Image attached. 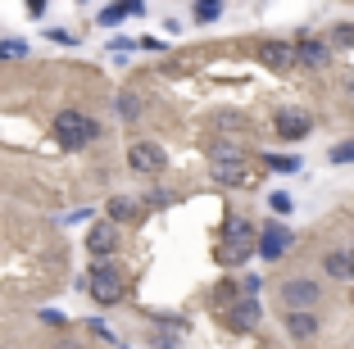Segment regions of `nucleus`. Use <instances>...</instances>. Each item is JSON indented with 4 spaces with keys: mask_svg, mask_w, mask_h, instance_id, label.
I'll use <instances>...</instances> for the list:
<instances>
[{
    "mask_svg": "<svg viewBox=\"0 0 354 349\" xmlns=\"http://www.w3.org/2000/svg\"><path fill=\"white\" fill-rule=\"evenodd\" d=\"M95 136H100V123H95L91 113H82V109H59L55 113V141H59L64 150H82Z\"/></svg>",
    "mask_w": 354,
    "mask_h": 349,
    "instance_id": "1",
    "label": "nucleus"
},
{
    "mask_svg": "<svg viewBox=\"0 0 354 349\" xmlns=\"http://www.w3.org/2000/svg\"><path fill=\"white\" fill-rule=\"evenodd\" d=\"M82 286L91 290V299L95 304H118V299L127 295V286H123V272H118L109 258L104 263H91V272L82 277Z\"/></svg>",
    "mask_w": 354,
    "mask_h": 349,
    "instance_id": "2",
    "label": "nucleus"
},
{
    "mask_svg": "<svg viewBox=\"0 0 354 349\" xmlns=\"http://www.w3.org/2000/svg\"><path fill=\"white\" fill-rule=\"evenodd\" d=\"M214 177L227 186H250V164H245V154H241L236 141L214 145Z\"/></svg>",
    "mask_w": 354,
    "mask_h": 349,
    "instance_id": "3",
    "label": "nucleus"
},
{
    "mask_svg": "<svg viewBox=\"0 0 354 349\" xmlns=\"http://www.w3.org/2000/svg\"><path fill=\"white\" fill-rule=\"evenodd\" d=\"M86 249H91L95 263H104V258L118 249V227L109 223V218H100V223H91V232H86Z\"/></svg>",
    "mask_w": 354,
    "mask_h": 349,
    "instance_id": "4",
    "label": "nucleus"
},
{
    "mask_svg": "<svg viewBox=\"0 0 354 349\" xmlns=\"http://www.w3.org/2000/svg\"><path fill=\"white\" fill-rule=\"evenodd\" d=\"M127 164H132L136 173L155 177V173H164V150H159L155 141H132L127 145Z\"/></svg>",
    "mask_w": 354,
    "mask_h": 349,
    "instance_id": "5",
    "label": "nucleus"
},
{
    "mask_svg": "<svg viewBox=\"0 0 354 349\" xmlns=\"http://www.w3.org/2000/svg\"><path fill=\"white\" fill-rule=\"evenodd\" d=\"M281 299L291 304V313H309V308L318 304V286H313V281H304V277H295V281H286V286H281Z\"/></svg>",
    "mask_w": 354,
    "mask_h": 349,
    "instance_id": "6",
    "label": "nucleus"
},
{
    "mask_svg": "<svg viewBox=\"0 0 354 349\" xmlns=\"http://www.w3.org/2000/svg\"><path fill=\"white\" fill-rule=\"evenodd\" d=\"M245 254H250V227H245V223H236V227H232V236L223 240L218 258H223V263H241Z\"/></svg>",
    "mask_w": 354,
    "mask_h": 349,
    "instance_id": "7",
    "label": "nucleus"
},
{
    "mask_svg": "<svg viewBox=\"0 0 354 349\" xmlns=\"http://www.w3.org/2000/svg\"><path fill=\"white\" fill-rule=\"evenodd\" d=\"M286 245H291V232H286V227H268V232L259 236V254L263 258H281Z\"/></svg>",
    "mask_w": 354,
    "mask_h": 349,
    "instance_id": "8",
    "label": "nucleus"
},
{
    "mask_svg": "<svg viewBox=\"0 0 354 349\" xmlns=\"http://www.w3.org/2000/svg\"><path fill=\"white\" fill-rule=\"evenodd\" d=\"M277 132L286 136V141L304 136V132H309V113H300V109H281V113H277Z\"/></svg>",
    "mask_w": 354,
    "mask_h": 349,
    "instance_id": "9",
    "label": "nucleus"
},
{
    "mask_svg": "<svg viewBox=\"0 0 354 349\" xmlns=\"http://www.w3.org/2000/svg\"><path fill=\"white\" fill-rule=\"evenodd\" d=\"M295 64L300 68H327V46L323 41H300L295 46Z\"/></svg>",
    "mask_w": 354,
    "mask_h": 349,
    "instance_id": "10",
    "label": "nucleus"
},
{
    "mask_svg": "<svg viewBox=\"0 0 354 349\" xmlns=\"http://www.w3.org/2000/svg\"><path fill=\"white\" fill-rule=\"evenodd\" d=\"M259 59L268 64V68H295V46H281V41H268L259 50Z\"/></svg>",
    "mask_w": 354,
    "mask_h": 349,
    "instance_id": "11",
    "label": "nucleus"
},
{
    "mask_svg": "<svg viewBox=\"0 0 354 349\" xmlns=\"http://www.w3.org/2000/svg\"><path fill=\"white\" fill-rule=\"evenodd\" d=\"M254 322H259V304H254L250 295H241L236 304H232V327H241V331H250Z\"/></svg>",
    "mask_w": 354,
    "mask_h": 349,
    "instance_id": "12",
    "label": "nucleus"
},
{
    "mask_svg": "<svg viewBox=\"0 0 354 349\" xmlns=\"http://www.w3.org/2000/svg\"><path fill=\"white\" fill-rule=\"evenodd\" d=\"M104 214H109V223H132L136 214H141V205H136V200H127V196H114L109 200V205H104Z\"/></svg>",
    "mask_w": 354,
    "mask_h": 349,
    "instance_id": "13",
    "label": "nucleus"
},
{
    "mask_svg": "<svg viewBox=\"0 0 354 349\" xmlns=\"http://www.w3.org/2000/svg\"><path fill=\"white\" fill-rule=\"evenodd\" d=\"M286 331H291L295 340H313L318 322H313V313H291V318H286Z\"/></svg>",
    "mask_w": 354,
    "mask_h": 349,
    "instance_id": "14",
    "label": "nucleus"
},
{
    "mask_svg": "<svg viewBox=\"0 0 354 349\" xmlns=\"http://www.w3.org/2000/svg\"><path fill=\"white\" fill-rule=\"evenodd\" d=\"M327 272H332V277H354V254L332 249V254H327Z\"/></svg>",
    "mask_w": 354,
    "mask_h": 349,
    "instance_id": "15",
    "label": "nucleus"
},
{
    "mask_svg": "<svg viewBox=\"0 0 354 349\" xmlns=\"http://www.w3.org/2000/svg\"><path fill=\"white\" fill-rule=\"evenodd\" d=\"M118 113H123V118H136V113H141V100H136L132 91H123L118 95Z\"/></svg>",
    "mask_w": 354,
    "mask_h": 349,
    "instance_id": "16",
    "label": "nucleus"
},
{
    "mask_svg": "<svg viewBox=\"0 0 354 349\" xmlns=\"http://www.w3.org/2000/svg\"><path fill=\"white\" fill-rule=\"evenodd\" d=\"M332 41L336 46H354V23H336V28H332Z\"/></svg>",
    "mask_w": 354,
    "mask_h": 349,
    "instance_id": "17",
    "label": "nucleus"
},
{
    "mask_svg": "<svg viewBox=\"0 0 354 349\" xmlns=\"http://www.w3.org/2000/svg\"><path fill=\"white\" fill-rule=\"evenodd\" d=\"M23 55H28L23 41H5V46H0V59H23Z\"/></svg>",
    "mask_w": 354,
    "mask_h": 349,
    "instance_id": "18",
    "label": "nucleus"
},
{
    "mask_svg": "<svg viewBox=\"0 0 354 349\" xmlns=\"http://www.w3.org/2000/svg\"><path fill=\"white\" fill-rule=\"evenodd\" d=\"M218 127H227V132H245V118H236V113H218Z\"/></svg>",
    "mask_w": 354,
    "mask_h": 349,
    "instance_id": "19",
    "label": "nucleus"
},
{
    "mask_svg": "<svg viewBox=\"0 0 354 349\" xmlns=\"http://www.w3.org/2000/svg\"><path fill=\"white\" fill-rule=\"evenodd\" d=\"M123 14H127L123 5H109V10H100V23H104V28H114V23L123 19Z\"/></svg>",
    "mask_w": 354,
    "mask_h": 349,
    "instance_id": "20",
    "label": "nucleus"
},
{
    "mask_svg": "<svg viewBox=\"0 0 354 349\" xmlns=\"http://www.w3.org/2000/svg\"><path fill=\"white\" fill-rule=\"evenodd\" d=\"M196 19L200 23H214V19H218V5H196Z\"/></svg>",
    "mask_w": 354,
    "mask_h": 349,
    "instance_id": "21",
    "label": "nucleus"
},
{
    "mask_svg": "<svg viewBox=\"0 0 354 349\" xmlns=\"http://www.w3.org/2000/svg\"><path fill=\"white\" fill-rule=\"evenodd\" d=\"M50 41H59V46H73L77 37H73V32H64V28H50Z\"/></svg>",
    "mask_w": 354,
    "mask_h": 349,
    "instance_id": "22",
    "label": "nucleus"
},
{
    "mask_svg": "<svg viewBox=\"0 0 354 349\" xmlns=\"http://www.w3.org/2000/svg\"><path fill=\"white\" fill-rule=\"evenodd\" d=\"M332 159H336V164H350V159H354V145H336Z\"/></svg>",
    "mask_w": 354,
    "mask_h": 349,
    "instance_id": "23",
    "label": "nucleus"
},
{
    "mask_svg": "<svg viewBox=\"0 0 354 349\" xmlns=\"http://www.w3.org/2000/svg\"><path fill=\"white\" fill-rule=\"evenodd\" d=\"M50 349H82V345H77V340H55Z\"/></svg>",
    "mask_w": 354,
    "mask_h": 349,
    "instance_id": "24",
    "label": "nucleus"
}]
</instances>
